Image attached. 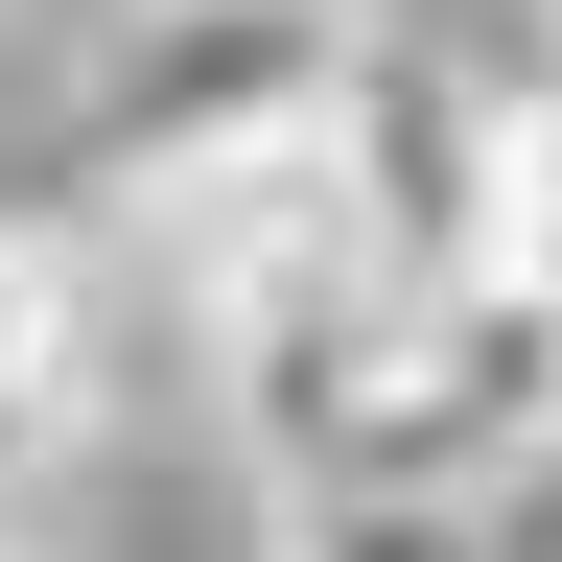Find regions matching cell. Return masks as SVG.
<instances>
[{"label":"cell","mask_w":562,"mask_h":562,"mask_svg":"<svg viewBox=\"0 0 562 562\" xmlns=\"http://www.w3.org/2000/svg\"><path fill=\"white\" fill-rule=\"evenodd\" d=\"M562 446V281L516 258H422L398 305H375V375H351V446L305 516H351V492H492V469H539Z\"/></svg>","instance_id":"obj_1"},{"label":"cell","mask_w":562,"mask_h":562,"mask_svg":"<svg viewBox=\"0 0 562 562\" xmlns=\"http://www.w3.org/2000/svg\"><path fill=\"white\" fill-rule=\"evenodd\" d=\"M328 94H351V0H140L94 47V94H70V140H94L117 211H165L211 165H258V140H305Z\"/></svg>","instance_id":"obj_2"},{"label":"cell","mask_w":562,"mask_h":562,"mask_svg":"<svg viewBox=\"0 0 562 562\" xmlns=\"http://www.w3.org/2000/svg\"><path fill=\"white\" fill-rule=\"evenodd\" d=\"M117 446V305L70 235H0V516H47Z\"/></svg>","instance_id":"obj_3"},{"label":"cell","mask_w":562,"mask_h":562,"mask_svg":"<svg viewBox=\"0 0 562 562\" xmlns=\"http://www.w3.org/2000/svg\"><path fill=\"white\" fill-rule=\"evenodd\" d=\"M0 539H24V516H0Z\"/></svg>","instance_id":"obj_4"}]
</instances>
